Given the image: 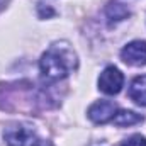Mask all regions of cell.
Instances as JSON below:
<instances>
[{
	"instance_id": "cell-5",
	"label": "cell",
	"mask_w": 146,
	"mask_h": 146,
	"mask_svg": "<svg viewBox=\"0 0 146 146\" xmlns=\"http://www.w3.org/2000/svg\"><path fill=\"white\" fill-rule=\"evenodd\" d=\"M117 112V106L110 100H97L88 107V119L95 124H106L114 119Z\"/></svg>"
},
{
	"instance_id": "cell-3",
	"label": "cell",
	"mask_w": 146,
	"mask_h": 146,
	"mask_svg": "<svg viewBox=\"0 0 146 146\" xmlns=\"http://www.w3.org/2000/svg\"><path fill=\"white\" fill-rule=\"evenodd\" d=\"M124 85V75L115 66H107L99 76V90L106 95H115Z\"/></svg>"
},
{
	"instance_id": "cell-7",
	"label": "cell",
	"mask_w": 146,
	"mask_h": 146,
	"mask_svg": "<svg viewBox=\"0 0 146 146\" xmlns=\"http://www.w3.org/2000/svg\"><path fill=\"white\" fill-rule=\"evenodd\" d=\"M112 122L119 127H129V126H134V124H139L143 122V115L141 114H136L133 110H119L115 112Z\"/></svg>"
},
{
	"instance_id": "cell-8",
	"label": "cell",
	"mask_w": 146,
	"mask_h": 146,
	"mask_svg": "<svg viewBox=\"0 0 146 146\" xmlns=\"http://www.w3.org/2000/svg\"><path fill=\"white\" fill-rule=\"evenodd\" d=\"M127 15H129V10H127V7L124 3L115 2V3H110L109 7H107V19H109V22L124 21Z\"/></svg>"
},
{
	"instance_id": "cell-1",
	"label": "cell",
	"mask_w": 146,
	"mask_h": 146,
	"mask_svg": "<svg viewBox=\"0 0 146 146\" xmlns=\"http://www.w3.org/2000/svg\"><path fill=\"white\" fill-rule=\"evenodd\" d=\"M78 66V58L73 48L61 41L51 44L39 60V70L42 76L49 82H58L66 78L70 73H73Z\"/></svg>"
},
{
	"instance_id": "cell-4",
	"label": "cell",
	"mask_w": 146,
	"mask_h": 146,
	"mask_svg": "<svg viewBox=\"0 0 146 146\" xmlns=\"http://www.w3.org/2000/svg\"><path fill=\"white\" fill-rule=\"evenodd\" d=\"M121 58L126 65L143 66L146 65V41H133L121 51Z\"/></svg>"
},
{
	"instance_id": "cell-2",
	"label": "cell",
	"mask_w": 146,
	"mask_h": 146,
	"mask_svg": "<svg viewBox=\"0 0 146 146\" xmlns=\"http://www.w3.org/2000/svg\"><path fill=\"white\" fill-rule=\"evenodd\" d=\"M3 139L9 146H51L44 141L34 126L27 122H12L3 129Z\"/></svg>"
},
{
	"instance_id": "cell-6",
	"label": "cell",
	"mask_w": 146,
	"mask_h": 146,
	"mask_svg": "<svg viewBox=\"0 0 146 146\" xmlns=\"http://www.w3.org/2000/svg\"><path fill=\"white\" fill-rule=\"evenodd\" d=\"M129 97L138 106H146V75L136 76L129 87Z\"/></svg>"
},
{
	"instance_id": "cell-9",
	"label": "cell",
	"mask_w": 146,
	"mask_h": 146,
	"mask_svg": "<svg viewBox=\"0 0 146 146\" xmlns=\"http://www.w3.org/2000/svg\"><path fill=\"white\" fill-rule=\"evenodd\" d=\"M121 146H146V138L141 134H134L129 139H126Z\"/></svg>"
}]
</instances>
